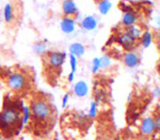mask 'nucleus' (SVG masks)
<instances>
[{
    "label": "nucleus",
    "mask_w": 160,
    "mask_h": 140,
    "mask_svg": "<svg viewBox=\"0 0 160 140\" xmlns=\"http://www.w3.org/2000/svg\"><path fill=\"white\" fill-rule=\"evenodd\" d=\"M23 103L16 104L15 102L8 103V106L5 105L3 110L0 113V130L8 132V130L18 127L21 129L24 126L21 121L22 116V107Z\"/></svg>",
    "instance_id": "1"
},
{
    "label": "nucleus",
    "mask_w": 160,
    "mask_h": 140,
    "mask_svg": "<svg viewBox=\"0 0 160 140\" xmlns=\"http://www.w3.org/2000/svg\"><path fill=\"white\" fill-rule=\"evenodd\" d=\"M30 110L32 118L38 123H49L53 120V108L49 101L44 98H38L32 100L30 104Z\"/></svg>",
    "instance_id": "2"
},
{
    "label": "nucleus",
    "mask_w": 160,
    "mask_h": 140,
    "mask_svg": "<svg viewBox=\"0 0 160 140\" xmlns=\"http://www.w3.org/2000/svg\"><path fill=\"white\" fill-rule=\"evenodd\" d=\"M28 77L20 71H15L11 73L8 78V86L14 92H21L26 90L29 86Z\"/></svg>",
    "instance_id": "3"
},
{
    "label": "nucleus",
    "mask_w": 160,
    "mask_h": 140,
    "mask_svg": "<svg viewBox=\"0 0 160 140\" xmlns=\"http://www.w3.org/2000/svg\"><path fill=\"white\" fill-rule=\"evenodd\" d=\"M139 134L140 136L146 139L153 137L155 134H157L156 131V125H155V120L152 116L147 117L146 118L141 121L139 127Z\"/></svg>",
    "instance_id": "4"
},
{
    "label": "nucleus",
    "mask_w": 160,
    "mask_h": 140,
    "mask_svg": "<svg viewBox=\"0 0 160 140\" xmlns=\"http://www.w3.org/2000/svg\"><path fill=\"white\" fill-rule=\"evenodd\" d=\"M66 58H67V54L64 52L52 51V52L48 53L47 61H48V64L50 67V68L58 70L64 65Z\"/></svg>",
    "instance_id": "5"
},
{
    "label": "nucleus",
    "mask_w": 160,
    "mask_h": 140,
    "mask_svg": "<svg viewBox=\"0 0 160 140\" xmlns=\"http://www.w3.org/2000/svg\"><path fill=\"white\" fill-rule=\"evenodd\" d=\"M62 11L64 17H68L73 18H75L78 14V7L74 0H64L62 4Z\"/></svg>",
    "instance_id": "6"
},
{
    "label": "nucleus",
    "mask_w": 160,
    "mask_h": 140,
    "mask_svg": "<svg viewBox=\"0 0 160 140\" xmlns=\"http://www.w3.org/2000/svg\"><path fill=\"white\" fill-rule=\"evenodd\" d=\"M118 42L122 48H124L128 51H132L136 48L137 45V41L134 40L132 38H130L128 35H127L126 33H121L118 38Z\"/></svg>",
    "instance_id": "7"
},
{
    "label": "nucleus",
    "mask_w": 160,
    "mask_h": 140,
    "mask_svg": "<svg viewBox=\"0 0 160 140\" xmlns=\"http://www.w3.org/2000/svg\"><path fill=\"white\" fill-rule=\"evenodd\" d=\"M123 62L128 68H135L139 63V57L134 51H128L123 56Z\"/></svg>",
    "instance_id": "8"
},
{
    "label": "nucleus",
    "mask_w": 160,
    "mask_h": 140,
    "mask_svg": "<svg viewBox=\"0 0 160 140\" xmlns=\"http://www.w3.org/2000/svg\"><path fill=\"white\" fill-rule=\"evenodd\" d=\"M60 28L61 30L66 33V34H71L74 32L76 28V23H75V18H68V17H64L61 23H60Z\"/></svg>",
    "instance_id": "9"
},
{
    "label": "nucleus",
    "mask_w": 160,
    "mask_h": 140,
    "mask_svg": "<svg viewBox=\"0 0 160 140\" xmlns=\"http://www.w3.org/2000/svg\"><path fill=\"white\" fill-rule=\"evenodd\" d=\"M138 18L137 14L134 11H129V12L124 13L121 24L123 25L124 28H127V27L135 26L138 23Z\"/></svg>",
    "instance_id": "10"
},
{
    "label": "nucleus",
    "mask_w": 160,
    "mask_h": 140,
    "mask_svg": "<svg viewBox=\"0 0 160 140\" xmlns=\"http://www.w3.org/2000/svg\"><path fill=\"white\" fill-rule=\"evenodd\" d=\"M124 33H126L127 35H128L130 38H132L134 40H138L141 38L142 35H143V30L140 28L138 26L135 25V26H131V27H127L124 28Z\"/></svg>",
    "instance_id": "11"
},
{
    "label": "nucleus",
    "mask_w": 160,
    "mask_h": 140,
    "mask_svg": "<svg viewBox=\"0 0 160 140\" xmlns=\"http://www.w3.org/2000/svg\"><path fill=\"white\" fill-rule=\"evenodd\" d=\"M88 87L85 81H78L74 87V93L78 98H84L88 95Z\"/></svg>",
    "instance_id": "12"
},
{
    "label": "nucleus",
    "mask_w": 160,
    "mask_h": 140,
    "mask_svg": "<svg viewBox=\"0 0 160 140\" xmlns=\"http://www.w3.org/2000/svg\"><path fill=\"white\" fill-rule=\"evenodd\" d=\"M82 28L84 29L88 30V31H91V30H94L97 27H98V21L97 19L92 17V16H88L86 17L84 19L82 20Z\"/></svg>",
    "instance_id": "13"
},
{
    "label": "nucleus",
    "mask_w": 160,
    "mask_h": 140,
    "mask_svg": "<svg viewBox=\"0 0 160 140\" xmlns=\"http://www.w3.org/2000/svg\"><path fill=\"white\" fill-rule=\"evenodd\" d=\"M69 51L70 54H72V55H74L75 57L78 58V57H81V56H83L85 54L86 48L80 43H74L69 47Z\"/></svg>",
    "instance_id": "14"
},
{
    "label": "nucleus",
    "mask_w": 160,
    "mask_h": 140,
    "mask_svg": "<svg viewBox=\"0 0 160 140\" xmlns=\"http://www.w3.org/2000/svg\"><path fill=\"white\" fill-rule=\"evenodd\" d=\"M13 11L14 10H13L12 5L10 3H7L5 8H4V19L8 24H10L13 21V18H14V12Z\"/></svg>",
    "instance_id": "15"
},
{
    "label": "nucleus",
    "mask_w": 160,
    "mask_h": 140,
    "mask_svg": "<svg viewBox=\"0 0 160 140\" xmlns=\"http://www.w3.org/2000/svg\"><path fill=\"white\" fill-rule=\"evenodd\" d=\"M22 116H21V121H22V124L25 126V125H28L29 120L32 118V115H31V110H30V107L28 106H23L22 107Z\"/></svg>",
    "instance_id": "16"
},
{
    "label": "nucleus",
    "mask_w": 160,
    "mask_h": 140,
    "mask_svg": "<svg viewBox=\"0 0 160 140\" xmlns=\"http://www.w3.org/2000/svg\"><path fill=\"white\" fill-rule=\"evenodd\" d=\"M112 8V4L109 0H100L98 3V10L102 15H107Z\"/></svg>",
    "instance_id": "17"
},
{
    "label": "nucleus",
    "mask_w": 160,
    "mask_h": 140,
    "mask_svg": "<svg viewBox=\"0 0 160 140\" xmlns=\"http://www.w3.org/2000/svg\"><path fill=\"white\" fill-rule=\"evenodd\" d=\"M152 38H153L152 34L149 31H145V32H143V35L140 38V42L144 48H148L152 43Z\"/></svg>",
    "instance_id": "18"
},
{
    "label": "nucleus",
    "mask_w": 160,
    "mask_h": 140,
    "mask_svg": "<svg viewBox=\"0 0 160 140\" xmlns=\"http://www.w3.org/2000/svg\"><path fill=\"white\" fill-rule=\"evenodd\" d=\"M34 48L35 53H37V54H38V55H43V54L46 53L48 47H47L46 42H44V41H39V42H38V43H36V44L34 45V48Z\"/></svg>",
    "instance_id": "19"
},
{
    "label": "nucleus",
    "mask_w": 160,
    "mask_h": 140,
    "mask_svg": "<svg viewBox=\"0 0 160 140\" xmlns=\"http://www.w3.org/2000/svg\"><path fill=\"white\" fill-rule=\"evenodd\" d=\"M153 118L155 120V125H156V131L157 134L160 135V110L155 112V114L152 116Z\"/></svg>",
    "instance_id": "20"
},
{
    "label": "nucleus",
    "mask_w": 160,
    "mask_h": 140,
    "mask_svg": "<svg viewBox=\"0 0 160 140\" xmlns=\"http://www.w3.org/2000/svg\"><path fill=\"white\" fill-rule=\"evenodd\" d=\"M69 63H70V68H71V72L76 73V71H77V68H78V59H77V57H75L74 55L70 54Z\"/></svg>",
    "instance_id": "21"
},
{
    "label": "nucleus",
    "mask_w": 160,
    "mask_h": 140,
    "mask_svg": "<svg viewBox=\"0 0 160 140\" xmlns=\"http://www.w3.org/2000/svg\"><path fill=\"white\" fill-rule=\"evenodd\" d=\"M110 58L108 56H103L101 58H100V66H101V68H107L110 66Z\"/></svg>",
    "instance_id": "22"
},
{
    "label": "nucleus",
    "mask_w": 160,
    "mask_h": 140,
    "mask_svg": "<svg viewBox=\"0 0 160 140\" xmlns=\"http://www.w3.org/2000/svg\"><path fill=\"white\" fill-rule=\"evenodd\" d=\"M97 113H98V107H97V102H92L90 105L89 113H88V117L90 118H95L97 117Z\"/></svg>",
    "instance_id": "23"
},
{
    "label": "nucleus",
    "mask_w": 160,
    "mask_h": 140,
    "mask_svg": "<svg viewBox=\"0 0 160 140\" xmlns=\"http://www.w3.org/2000/svg\"><path fill=\"white\" fill-rule=\"evenodd\" d=\"M101 68V66H100V58H96L93 59V64H92V72L94 74L98 73V71Z\"/></svg>",
    "instance_id": "24"
},
{
    "label": "nucleus",
    "mask_w": 160,
    "mask_h": 140,
    "mask_svg": "<svg viewBox=\"0 0 160 140\" xmlns=\"http://www.w3.org/2000/svg\"><path fill=\"white\" fill-rule=\"evenodd\" d=\"M68 98H69V94L67 93L62 100V108H66V106L68 105Z\"/></svg>",
    "instance_id": "25"
},
{
    "label": "nucleus",
    "mask_w": 160,
    "mask_h": 140,
    "mask_svg": "<svg viewBox=\"0 0 160 140\" xmlns=\"http://www.w3.org/2000/svg\"><path fill=\"white\" fill-rule=\"evenodd\" d=\"M74 78H75V73L70 72V74L68 75V81H69V82H73Z\"/></svg>",
    "instance_id": "26"
},
{
    "label": "nucleus",
    "mask_w": 160,
    "mask_h": 140,
    "mask_svg": "<svg viewBox=\"0 0 160 140\" xmlns=\"http://www.w3.org/2000/svg\"><path fill=\"white\" fill-rule=\"evenodd\" d=\"M158 26L160 27V18H158Z\"/></svg>",
    "instance_id": "27"
}]
</instances>
